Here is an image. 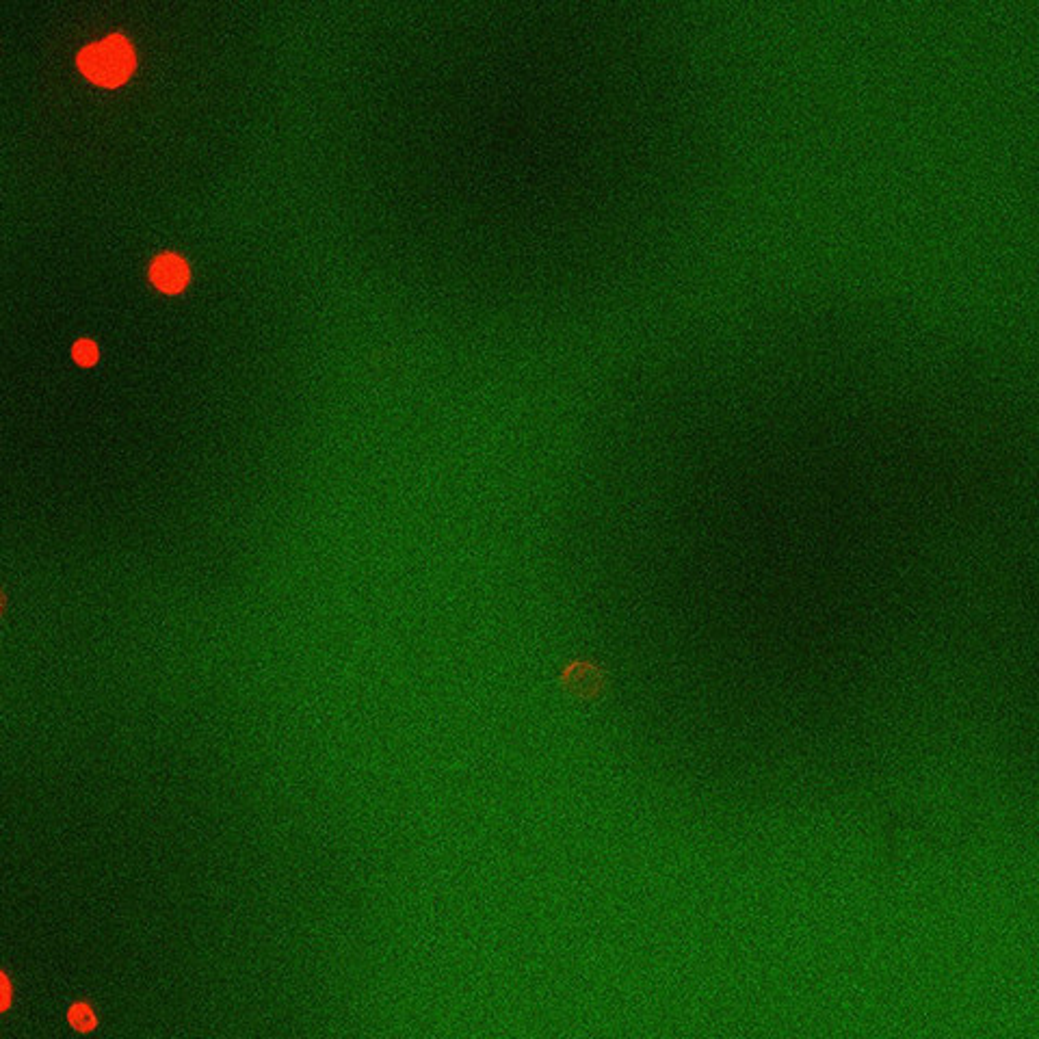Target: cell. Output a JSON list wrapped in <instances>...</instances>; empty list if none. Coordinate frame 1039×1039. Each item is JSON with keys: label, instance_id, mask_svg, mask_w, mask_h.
Segmentation results:
<instances>
[{"label": "cell", "instance_id": "277c9868", "mask_svg": "<svg viewBox=\"0 0 1039 1039\" xmlns=\"http://www.w3.org/2000/svg\"><path fill=\"white\" fill-rule=\"evenodd\" d=\"M72 355L81 366H91L98 360V347L94 340H78L72 349Z\"/></svg>", "mask_w": 1039, "mask_h": 1039}, {"label": "cell", "instance_id": "7a4b0ae2", "mask_svg": "<svg viewBox=\"0 0 1039 1039\" xmlns=\"http://www.w3.org/2000/svg\"><path fill=\"white\" fill-rule=\"evenodd\" d=\"M152 282L165 293H178L189 282V265L176 254H163L152 262Z\"/></svg>", "mask_w": 1039, "mask_h": 1039}, {"label": "cell", "instance_id": "3957f363", "mask_svg": "<svg viewBox=\"0 0 1039 1039\" xmlns=\"http://www.w3.org/2000/svg\"><path fill=\"white\" fill-rule=\"evenodd\" d=\"M68 1020H70V1024H72V1027H74L78 1033H89V1031H94V1029H96V1024H98L96 1014H94V1011H91V1007L85 1005V1003H76V1005H72V1007H70V1014H68Z\"/></svg>", "mask_w": 1039, "mask_h": 1039}, {"label": "cell", "instance_id": "5b68a950", "mask_svg": "<svg viewBox=\"0 0 1039 1039\" xmlns=\"http://www.w3.org/2000/svg\"><path fill=\"white\" fill-rule=\"evenodd\" d=\"M11 1005V983L5 972H0V1011H5Z\"/></svg>", "mask_w": 1039, "mask_h": 1039}, {"label": "cell", "instance_id": "8992f818", "mask_svg": "<svg viewBox=\"0 0 1039 1039\" xmlns=\"http://www.w3.org/2000/svg\"><path fill=\"white\" fill-rule=\"evenodd\" d=\"M3 611H5V598H3V594H0V615H3Z\"/></svg>", "mask_w": 1039, "mask_h": 1039}, {"label": "cell", "instance_id": "6da1fadb", "mask_svg": "<svg viewBox=\"0 0 1039 1039\" xmlns=\"http://www.w3.org/2000/svg\"><path fill=\"white\" fill-rule=\"evenodd\" d=\"M78 68L91 81L115 87L124 83L135 68V50L122 35H111L109 39L91 44L78 55Z\"/></svg>", "mask_w": 1039, "mask_h": 1039}]
</instances>
